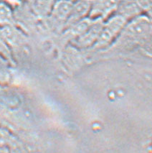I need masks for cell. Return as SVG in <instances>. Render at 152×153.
Masks as SVG:
<instances>
[{
    "mask_svg": "<svg viewBox=\"0 0 152 153\" xmlns=\"http://www.w3.org/2000/svg\"><path fill=\"white\" fill-rule=\"evenodd\" d=\"M116 13L123 16L128 21L137 16L144 15L137 0H122Z\"/></svg>",
    "mask_w": 152,
    "mask_h": 153,
    "instance_id": "5",
    "label": "cell"
},
{
    "mask_svg": "<svg viewBox=\"0 0 152 153\" xmlns=\"http://www.w3.org/2000/svg\"><path fill=\"white\" fill-rule=\"evenodd\" d=\"M2 133V131H0V143H1V141L3 140V138H4V135H3Z\"/></svg>",
    "mask_w": 152,
    "mask_h": 153,
    "instance_id": "11",
    "label": "cell"
},
{
    "mask_svg": "<svg viewBox=\"0 0 152 153\" xmlns=\"http://www.w3.org/2000/svg\"><path fill=\"white\" fill-rule=\"evenodd\" d=\"M89 17L105 20L117 11L122 0H90Z\"/></svg>",
    "mask_w": 152,
    "mask_h": 153,
    "instance_id": "2",
    "label": "cell"
},
{
    "mask_svg": "<svg viewBox=\"0 0 152 153\" xmlns=\"http://www.w3.org/2000/svg\"><path fill=\"white\" fill-rule=\"evenodd\" d=\"M0 153H6V152H5L4 150H3V149H0Z\"/></svg>",
    "mask_w": 152,
    "mask_h": 153,
    "instance_id": "12",
    "label": "cell"
},
{
    "mask_svg": "<svg viewBox=\"0 0 152 153\" xmlns=\"http://www.w3.org/2000/svg\"><path fill=\"white\" fill-rule=\"evenodd\" d=\"M91 10L90 0H76L72 2V6L69 17L65 23V27L72 25L75 23L89 17Z\"/></svg>",
    "mask_w": 152,
    "mask_h": 153,
    "instance_id": "3",
    "label": "cell"
},
{
    "mask_svg": "<svg viewBox=\"0 0 152 153\" xmlns=\"http://www.w3.org/2000/svg\"><path fill=\"white\" fill-rule=\"evenodd\" d=\"M1 34L8 45H19L25 41V35L15 25L1 27Z\"/></svg>",
    "mask_w": 152,
    "mask_h": 153,
    "instance_id": "6",
    "label": "cell"
},
{
    "mask_svg": "<svg viewBox=\"0 0 152 153\" xmlns=\"http://www.w3.org/2000/svg\"><path fill=\"white\" fill-rule=\"evenodd\" d=\"M56 0H32L31 7L37 17L47 18L50 15Z\"/></svg>",
    "mask_w": 152,
    "mask_h": 153,
    "instance_id": "7",
    "label": "cell"
},
{
    "mask_svg": "<svg viewBox=\"0 0 152 153\" xmlns=\"http://www.w3.org/2000/svg\"><path fill=\"white\" fill-rule=\"evenodd\" d=\"M128 20L117 13L105 19L95 44L98 47L110 42L115 37L118 36L123 29Z\"/></svg>",
    "mask_w": 152,
    "mask_h": 153,
    "instance_id": "1",
    "label": "cell"
},
{
    "mask_svg": "<svg viewBox=\"0 0 152 153\" xmlns=\"http://www.w3.org/2000/svg\"><path fill=\"white\" fill-rule=\"evenodd\" d=\"M10 62L0 55V83H4L10 79Z\"/></svg>",
    "mask_w": 152,
    "mask_h": 153,
    "instance_id": "9",
    "label": "cell"
},
{
    "mask_svg": "<svg viewBox=\"0 0 152 153\" xmlns=\"http://www.w3.org/2000/svg\"><path fill=\"white\" fill-rule=\"evenodd\" d=\"M16 24L14 9L6 3L0 0V27Z\"/></svg>",
    "mask_w": 152,
    "mask_h": 153,
    "instance_id": "8",
    "label": "cell"
},
{
    "mask_svg": "<svg viewBox=\"0 0 152 153\" xmlns=\"http://www.w3.org/2000/svg\"><path fill=\"white\" fill-rule=\"evenodd\" d=\"M0 55L6 58L10 62V64L13 63V59H12L11 51H10L9 45L5 42L4 37L2 36L1 27H0Z\"/></svg>",
    "mask_w": 152,
    "mask_h": 153,
    "instance_id": "10",
    "label": "cell"
},
{
    "mask_svg": "<svg viewBox=\"0 0 152 153\" xmlns=\"http://www.w3.org/2000/svg\"><path fill=\"white\" fill-rule=\"evenodd\" d=\"M27 1H28L30 2V4H31V2H32V0H27Z\"/></svg>",
    "mask_w": 152,
    "mask_h": 153,
    "instance_id": "13",
    "label": "cell"
},
{
    "mask_svg": "<svg viewBox=\"0 0 152 153\" xmlns=\"http://www.w3.org/2000/svg\"><path fill=\"white\" fill-rule=\"evenodd\" d=\"M72 6V1L70 0H56L48 18L65 26L70 14Z\"/></svg>",
    "mask_w": 152,
    "mask_h": 153,
    "instance_id": "4",
    "label": "cell"
}]
</instances>
